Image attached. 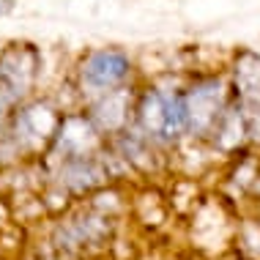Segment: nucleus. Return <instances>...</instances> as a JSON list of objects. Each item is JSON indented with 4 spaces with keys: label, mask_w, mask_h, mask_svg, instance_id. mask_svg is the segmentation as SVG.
Returning a JSON list of instances; mask_svg holds the SVG:
<instances>
[{
    "label": "nucleus",
    "mask_w": 260,
    "mask_h": 260,
    "mask_svg": "<svg viewBox=\"0 0 260 260\" xmlns=\"http://www.w3.org/2000/svg\"><path fill=\"white\" fill-rule=\"evenodd\" d=\"M137 126L156 145H173L186 135L184 93L173 88L153 85L137 102Z\"/></svg>",
    "instance_id": "obj_1"
},
{
    "label": "nucleus",
    "mask_w": 260,
    "mask_h": 260,
    "mask_svg": "<svg viewBox=\"0 0 260 260\" xmlns=\"http://www.w3.org/2000/svg\"><path fill=\"white\" fill-rule=\"evenodd\" d=\"M228 85L222 77H203L184 90L186 107V135L206 137L214 132L216 121L228 110Z\"/></svg>",
    "instance_id": "obj_2"
},
{
    "label": "nucleus",
    "mask_w": 260,
    "mask_h": 260,
    "mask_svg": "<svg viewBox=\"0 0 260 260\" xmlns=\"http://www.w3.org/2000/svg\"><path fill=\"white\" fill-rule=\"evenodd\" d=\"M233 96L249 123V137H255L260 121V55L255 50H238L233 58Z\"/></svg>",
    "instance_id": "obj_3"
},
{
    "label": "nucleus",
    "mask_w": 260,
    "mask_h": 260,
    "mask_svg": "<svg viewBox=\"0 0 260 260\" xmlns=\"http://www.w3.org/2000/svg\"><path fill=\"white\" fill-rule=\"evenodd\" d=\"M132 74V60L121 50H96L82 63V85L93 93H107L121 88Z\"/></svg>",
    "instance_id": "obj_4"
},
{
    "label": "nucleus",
    "mask_w": 260,
    "mask_h": 260,
    "mask_svg": "<svg viewBox=\"0 0 260 260\" xmlns=\"http://www.w3.org/2000/svg\"><path fill=\"white\" fill-rule=\"evenodd\" d=\"M132 96L126 88H112L93 104V123L104 132H121L129 126Z\"/></svg>",
    "instance_id": "obj_5"
},
{
    "label": "nucleus",
    "mask_w": 260,
    "mask_h": 260,
    "mask_svg": "<svg viewBox=\"0 0 260 260\" xmlns=\"http://www.w3.org/2000/svg\"><path fill=\"white\" fill-rule=\"evenodd\" d=\"M52 115H50V110H44V107H30V110H25L22 115L17 118V140L22 137V143H41L44 137H50V132H52Z\"/></svg>",
    "instance_id": "obj_6"
}]
</instances>
